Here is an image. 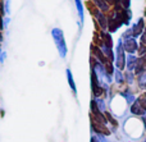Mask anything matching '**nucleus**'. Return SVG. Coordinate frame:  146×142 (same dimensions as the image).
<instances>
[{"mask_svg": "<svg viewBox=\"0 0 146 142\" xmlns=\"http://www.w3.org/2000/svg\"><path fill=\"white\" fill-rule=\"evenodd\" d=\"M0 28H1V17H0Z\"/></svg>", "mask_w": 146, "mask_h": 142, "instance_id": "1", "label": "nucleus"}]
</instances>
